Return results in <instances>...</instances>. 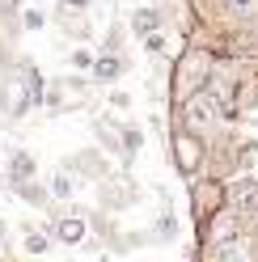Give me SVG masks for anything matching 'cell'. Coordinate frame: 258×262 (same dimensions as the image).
<instances>
[{
    "instance_id": "6da1fadb",
    "label": "cell",
    "mask_w": 258,
    "mask_h": 262,
    "mask_svg": "<svg viewBox=\"0 0 258 262\" xmlns=\"http://www.w3.org/2000/svg\"><path fill=\"white\" fill-rule=\"evenodd\" d=\"M42 102V80L38 72L30 68V63H22L17 72H13L5 80V93H0V106H5V114H13V119H22V114L30 106H38Z\"/></svg>"
},
{
    "instance_id": "7a4b0ae2",
    "label": "cell",
    "mask_w": 258,
    "mask_h": 262,
    "mask_svg": "<svg viewBox=\"0 0 258 262\" xmlns=\"http://www.w3.org/2000/svg\"><path fill=\"white\" fill-rule=\"evenodd\" d=\"M207 76H212V55L207 51H186L178 72H174V97L178 102H186L190 93H199L207 85Z\"/></svg>"
},
{
    "instance_id": "3957f363",
    "label": "cell",
    "mask_w": 258,
    "mask_h": 262,
    "mask_svg": "<svg viewBox=\"0 0 258 262\" xmlns=\"http://www.w3.org/2000/svg\"><path fill=\"white\" fill-rule=\"evenodd\" d=\"M220 114H224V102L216 93H190L186 97V106H182V119H186V131L190 136H199V131H212L220 123Z\"/></svg>"
},
{
    "instance_id": "277c9868",
    "label": "cell",
    "mask_w": 258,
    "mask_h": 262,
    "mask_svg": "<svg viewBox=\"0 0 258 262\" xmlns=\"http://www.w3.org/2000/svg\"><path fill=\"white\" fill-rule=\"evenodd\" d=\"M174 161H178L182 173H195V169L203 165V144L190 136V131H182V136L174 140Z\"/></svg>"
},
{
    "instance_id": "5b68a950",
    "label": "cell",
    "mask_w": 258,
    "mask_h": 262,
    "mask_svg": "<svg viewBox=\"0 0 258 262\" xmlns=\"http://www.w3.org/2000/svg\"><path fill=\"white\" fill-rule=\"evenodd\" d=\"M229 211L241 220V216H250V220H258V182H237L233 190H229Z\"/></svg>"
},
{
    "instance_id": "8992f818",
    "label": "cell",
    "mask_w": 258,
    "mask_h": 262,
    "mask_svg": "<svg viewBox=\"0 0 258 262\" xmlns=\"http://www.w3.org/2000/svg\"><path fill=\"white\" fill-rule=\"evenodd\" d=\"M85 233H89L85 216H59V220L51 224V237L63 241V245H80V241H85Z\"/></svg>"
},
{
    "instance_id": "52a82bcc",
    "label": "cell",
    "mask_w": 258,
    "mask_h": 262,
    "mask_svg": "<svg viewBox=\"0 0 258 262\" xmlns=\"http://www.w3.org/2000/svg\"><path fill=\"white\" fill-rule=\"evenodd\" d=\"M220 203H224L220 182H199V186H195V216H199V220H207L212 211H220Z\"/></svg>"
},
{
    "instance_id": "ba28073f",
    "label": "cell",
    "mask_w": 258,
    "mask_h": 262,
    "mask_svg": "<svg viewBox=\"0 0 258 262\" xmlns=\"http://www.w3.org/2000/svg\"><path fill=\"white\" fill-rule=\"evenodd\" d=\"M9 178H13V186L30 182V178H34V157H30V152H13L9 157Z\"/></svg>"
},
{
    "instance_id": "9c48e42d",
    "label": "cell",
    "mask_w": 258,
    "mask_h": 262,
    "mask_svg": "<svg viewBox=\"0 0 258 262\" xmlns=\"http://www.w3.org/2000/svg\"><path fill=\"white\" fill-rule=\"evenodd\" d=\"M132 26H136V34L144 38V34H157V26H161V13L157 9H140L136 17H132Z\"/></svg>"
},
{
    "instance_id": "30bf717a",
    "label": "cell",
    "mask_w": 258,
    "mask_h": 262,
    "mask_svg": "<svg viewBox=\"0 0 258 262\" xmlns=\"http://www.w3.org/2000/svg\"><path fill=\"white\" fill-rule=\"evenodd\" d=\"M119 68H123V63H119V59H110V55L93 59V76H98V80H115V76H119Z\"/></svg>"
},
{
    "instance_id": "8fae6325",
    "label": "cell",
    "mask_w": 258,
    "mask_h": 262,
    "mask_svg": "<svg viewBox=\"0 0 258 262\" xmlns=\"http://www.w3.org/2000/svg\"><path fill=\"white\" fill-rule=\"evenodd\" d=\"M72 190H76V182L68 173H55L51 178V199H72Z\"/></svg>"
},
{
    "instance_id": "7c38bea8",
    "label": "cell",
    "mask_w": 258,
    "mask_h": 262,
    "mask_svg": "<svg viewBox=\"0 0 258 262\" xmlns=\"http://www.w3.org/2000/svg\"><path fill=\"white\" fill-rule=\"evenodd\" d=\"M13 190H17V194H22L26 203H38V207H47V190H38L34 182H17V186H13Z\"/></svg>"
},
{
    "instance_id": "4fadbf2b",
    "label": "cell",
    "mask_w": 258,
    "mask_h": 262,
    "mask_svg": "<svg viewBox=\"0 0 258 262\" xmlns=\"http://www.w3.org/2000/svg\"><path fill=\"white\" fill-rule=\"evenodd\" d=\"M233 17H258V0H224Z\"/></svg>"
},
{
    "instance_id": "5bb4252c",
    "label": "cell",
    "mask_w": 258,
    "mask_h": 262,
    "mask_svg": "<svg viewBox=\"0 0 258 262\" xmlns=\"http://www.w3.org/2000/svg\"><path fill=\"white\" fill-rule=\"evenodd\" d=\"M26 250H30V254H47V250H51V237L30 233V237H26Z\"/></svg>"
},
{
    "instance_id": "9a60e30c",
    "label": "cell",
    "mask_w": 258,
    "mask_h": 262,
    "mask_svg": "<svg viewBox=\"0 0 258 262\" xmlns=\"http://www.w3.org/2000/svg\"><path fill=\"white\" fill-rule=\"evenodd\" d=\"M72 63H76V68H93V55L85 51V47H76V51H72Z\"/></svg>"
},
{
    "instance_id": "2e32d148",
    "label": "cell",
    "mask_w": 258,
    "mask_h": 262,
    "mask_svg": "<svg viewBox=\"0 0 258 262\" xmlns=\"http://www.w3.org/2000/svg\"><path fill=\"white\" fill-rule=\"evenodd\" d=\"M144 47H148L153 55H161V51H165V38H161V34H144Z\"/></svg>"
},
{
    "instance_id": "e0dca14e",
    "label": "cell",
    "mask_w": 258,
    "mask_h": 262,
    "mask_svg": "<svg viewBox=\"0 0 258 262\" xmlns=\"http://www.w3.org/2000/svg\"><path fill=\"white\" fill-rule=\"evenodd\" d=\"M59 5L68 9V13H85V9H89V0H59Z\"/></svg>"
},
{
    "instance_id": "ac0fdd59",
    "label": "cell",
    "mask_w": 258,
    "mask_h": 262,
    "mask_svg": "<svg viewBox=\"0 0 258 262\" xmlns=\"http://www.w3.org/2000/svg\"><path fill=\"white\" fill-rule=\"evenodd\" d=\"M26 26H30V30H38V26H42V13H38V9H30V13H26Z\"/></svg>"
},
{
    "instance_id": "d6986e66",
    "label": "cell",
    "mask_w": 258,
    "mask_h": 262,
    "mask_svg": "<svg viewBox=\"0 0 258 262\" xmlns=\"http://www.w3.org/2000/svg\"><path fill=\"white\" fill-rule=\"evenodd\" d=\"M0 241H5V220H0Z\"/></svg>"
}]
</instances>
